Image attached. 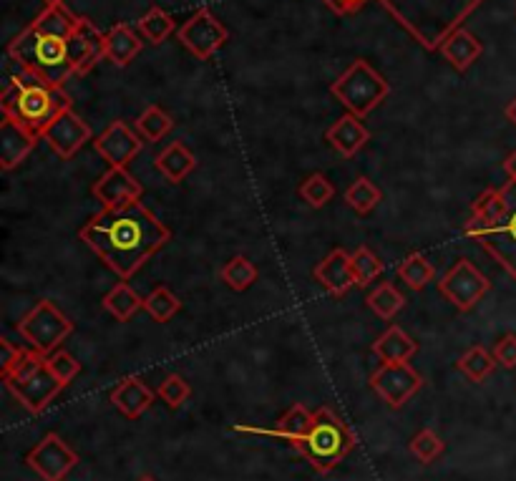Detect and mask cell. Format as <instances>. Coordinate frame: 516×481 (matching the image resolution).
Returning <instances> with one entry per match:
<instances>
[{
  "mask_svg": "<svg viewBox=\"0 0 516 481\" xmlns=\"http://www.w3.org/2000/svg\"><path fill=\"white\" fill-rule=\"evenodd\" d=\"M79 237L109 270L129 280L172 240V230L144 204L134 202L94 215L81 227Z\"/></svg>",
  "mask_w": 516,
  "mask_h": 481,
  "instance_id": "6da1fadb",
  "label": "cell"
},
{
  "mask_svg": "<svg viewBox=\"0 0 516 481\" xmlns=\"http://www.w3.org/2000/svg\"><path fill=\"white\" fill-rule=\"evenodd\" d=\"M79 16H73L66 6H46V11L18 33L6 48L8 61L28 68L31 74L43 79L46 84L58 86L76 74V48L73 36L79 28Z\"/></svg>",
  "mask_w": 516,
  "mask_h": 481,
  "instance_id": "7a4b0ae2",
  "label": "cell"
},
{
  "mask_svg": "<svg viewBox=\"0 0 516 481\" xmlns=\"http://www.w3.org/2000/svg\"><path fill=\"white\" fill-rule=\"evenodd\" d=\"M398 26L406 28L413 41L426 51H438L441 43L459 31L461 23L484 3V0H378Z\"/></svg>",
  "mask_w": 516,
  "mask_h": 481,
  "instance_id": "3957f363",
  "label": "cell"
},
{
  "mask_svg": "<svg viewBox=\"0 0 516 481\" xmlns=\"http://www.w3.org/2000/svg\"><path fill=\"white\" fill-rule=\"evenodd\" d=\"M0 109H3V116H11L43 139L48 124L61 111L73 109V101L63 89L46 84L28 68L18 66L16 71L8 74L6 89L0 94Z\"/></svg>",
  "mask_w": 516,
  "mask_h": 481,
  "instance_id": "277c9868",
  "label": "cell"
},
{
  "mask_svg": "<svg viewBox=\"0 0 516 481\" xmlns=\"http://www.w3.org/2000/svg\"><path fill=\"white\" fill-rule=\"evenodd\" d=\"M290 446L305 456L318 474H330L355 449V434L333 408L320 406L313 411V426L308 434Z\"/></svg>",
  "mask_w": 516,
  "mask_h": 481,
  "instance_id": "5b68a950",
  "label": "cell"
},
{
  "mask_svg": "<svg viewBox=\"0 0 516 481\" xmlns=\"http://www.w3.org/2000/svg\"><path fill=\"white\" fill-rule=\"evenodd\" d=\"M330 94H333L350 114H355L358 119H365V116L371 114V111H376L378 106L388 99L391 86H388V81L383 79L365 58H355V61L345 68L343 76L333 81Z\"/></svg>",
  "mask_w": 516,
  "mask_h": 481,
  "instance_id": "8992f818",
  "label": "cell"
},
{
  "mask_svg": "<svg viewBox=\"0 0 516 481\" xmlns=\"http://www.w3.org/2000/svg\"><path fill=\"white\" fill-rule=\"evenodd\" d=\"M3 383L31 414H43L48 403L63 391L61 383L46 368V356L33 351V348L26 351V356L21 358V363L11 373L3 376Z\"/></svg>",
  "mask_w": 516,
  "mask_h": 481,
  "instance_id": "52a82bcc",
  "label": "cell"
},
{
  "mask_svg": "<svg viewBox=\"0 0 516 481\" xmlns=\"http://www.w3.org/2000/svg\"><path fill=\"white\" fill-rule=\"evenodd\" d=\"M73 333V323L51 303V300H38L23 320L18 323V335L26 340L33 351L51 356L61 348L63 340Z\"/></svg>",
  "mask_w": 516,
  "mask_h": 481,
  "instance_id": "ba28073f",
  "label": "cell"
},
{
  "mask_svg": "<svg viewBox=\"0 0 516 481\" xmlns=\"http://www.w3.org/2000/svg\"><path fill=\"white\" fill-rule=\"evenodd\" d=\"M501 189H504L506 197V215L496 225L486 227V230H476L469 237L479 242L509 272L511 278L516 280V182L509 179Z\"/></svg>",
  "mask_w": 516,
  "mask_h": 481,
  "instance_id": "9c48e42d",
  "label": "cell"
},
{
  "mask_svg": "<svg viewBox=\"0 0 516 481\" xmlns=\"http://www.w3.org/2000/svg\"><path fill=\"white\" fill-rule=\"evenodd\" d=\"M489 290V278H486L474 262L466 260V257L456 260L444 278L438 280V293L444 295V298L449 300L456 310H461V313L474 310Z\"/></svg>",
  "mask_w": 516,
  "mask_h": 481,
  "instance_id": "30bf717a",
  "label": "cell"
},
{
  "mask_svg": "<svg viewBox=\"0 0 516 481\" xmlns=\"http://www.w3.org/2000/svg\"><path fill=\"white\" fill-rule=\"evenodd\" d=\"M177 38L194 58L209 61L219 48L225 46L227 38H230V31H227L225 23L219 21L209 8H199V11L179 28Z\"/></svg>",
  "mask_w": 516,
  "mask_h": 481,
  "instance_id": "8fae6325",
  "label": "cell"
},
{
  "mask_svg": "<svg viewBox=\"0 0 516 481\" xmlns=\"http://www.w3.org/2000/svg\"><path fill=\"white\" fill-rule=\"evenodd\" d=\"M26 464L31 466L43 481H63L73 469H76V464H79V454H76L61 436L48 431V434L26 454Z\"/></svg>",
  "mask_w": 516,
  "mask_h": 481,
  "instance_id": "7c38bea8",
  "label": "cell"
},
{
  "mask_svg": "<svg viewBox=\"0 0 516 481\" xmlns=\"http://www.w3.org/2000/svg\"><path fill=\"white\" fill-rule=\"evenodd\" d=\"M423 386V378L411 363H381L371 376V388L383 403L391 408H401L411 401Z\"/></svg>",
  "mask_w": 516,
  "mask_h": 481,
  "instance_id": "4fadbf2b",
  "label": "cell"
},
{
  "mask_svg": "<svg viewBox=\"0 0 516 481\" xmlns=\"http://www.w3.org/2000/svg\"><path fill=\"white\" fill-rule=\"evenodd\" d=\"M91 139H94V131H91V126L79 114H73V109L61 111L48 124V129L43 131V142H48V147L61 159L76 157L81 152V147L86 142H91Z\"/></svg>",
  "mask_w": 516,
  "mask_h": 481,
  "instance_id": "5bb4252c",
  "label": "cell"
},
{
  "mask_svg": "<svg viewBox=\"0 0 516 481\" xmlns=\"http://www.w3.org/2000/svg\"><path fill=\"white\" fill-rule=\"evenodd\" d=\"M141 144L144 142H141L139 131H134L124 121H111L104 134L94 142V149L104 162H109V167L126 169L131 159L141 152Z\"/></svg>",
  "mask_w": 516,
  "mask_h": 481,
  "instance_id": "9a60e30c",
  "label": "cell"
},
{
  "mask_svg": "<svg viewBox=\"0 0 516 481\" xmlns=\"http://www.w3.org/2000/svg\"><path fill=\"white\" fill-rule=\"evenodd\" d=\"M91 194L104 204V210H119V207H126V204L141 202L144 187L131 177L129 169L111 167L109 172L96 179Z\"/></svg>",
  "mask_w": 516,
  "mask_h": 481,
  "instance_id": "2e32d148",
  "label": "cell"
},
{
  "mask_svg": "<svg viewBox=\"0 0 516 481\" xmlns=\"http://www.w3.org/2000/svg\"><path fill=\"white\" fill-rule=\"evenodd\" d=\"M38 139L41 136H36L23 124H18L16 119L3 116V121H0V167H3V172L16 169L36 149Z\"/></svg>",
  "mask_w": 516,
  "mask_h": 481,
  "instance_id": "e0dca14e",
  "label": "cell"
},
{
  "mask_svg": "<svg viewBox=\"0 0 516 481\" xmlns=\"http://www.w3.org/2000/svg\"><path fill=\"white\" fill-rule=\"evenodd\" d=\"M315 283L323 285L330 295L335 298H343L350 288H355V275H353V257L350 252H345L343 247H335L328 252V257H323V262H318L313 270Z\"/></svg>",
  "mask_w": 516,
  "mask_h": 481,
  "instance_id": "ac0fdd59",
  "label": "cell"
},
{
  "mask_svg": "<svg viewBox=\"0 0 516 481\" xmlns=\"http://www.w3.org/2000/svg\"><path fill=\"white\" fill-rule=\"evenodd\" d=\"M109 398L121 416L136 421V419H141V416H144L149 408H152L154 391L146 386L139 376H129L109 393Z\"/></svg>",
  "mask_w": 516,
  "mask_h": 481,
  "instance_id": "d6986e66",
  "label": "cell"
},
{
  "mask_svg": "<svg viewBox=\"0 0 516 481\" xmlns=\"http://www.w3.org/2000/svg\"><path fill=\"white\" fill-rule=\"evenodd\" d=\"M325 139H328L330 147H333L340 157L353 159L355 154L368 144L371 131L365 129V124L355 114H345L325 131Z\"/></svg>",
  "mask_w": 516,
  "mask_h": 481,
  "instance_id": "ffe728a7",
  "label": "cell"
},
{
  "mask_svg": "<svg viewBox=\"0 0 516 481\" xmlns=\"http://www.w3.org/2000/svg\"><path fill=\"white\" fill-rule=\"evenodd\" d=\"M313 426V411L303 403H295V406L287 411L282 419H277V424L272 429H260V426H235V431L242 434H260V436H275V439H285L290 444H295L298 439H303L308 434V429Z\"/></svg>",
  "mask_w": 516,
  "mask_h": 481,
  "instance_id": "44dd1931",
  "label": "cell"
},
{
  "mask_svg": "<svg viewBox=\"0 0 516 481\" xmlns=\"http://www.w3.org/2000/svg\"><path fill=\"white\" fill-rule=\"evenodd\" d=\"M141 43H144L141 41V33H136L126 23H116L104 36V58H109L119 68L129 66L141 53Z\"/></svg>",
  "mask_w": 516,
  "mask_h": 481,
  "instance_id": "7402d4cb",
  "label": "cell"
},
{
  "mask_svg": "<svg viewBox=\"0 0 516 481\" xmlns=\"http://www.w3.org/2000/svg\"><path fill=\"white\" fill-rule=\"evenodd\" d=\"M104 36L89 18H81L76 28V74H89L91 68L104 58Z\"/></svg>",
  "mask_w": 516,
  "mask_h": 481,
  "instance_id": "603a6c76",
  "label": "cell"
},
{
  "mask_svg": "<svg viewBox=\"0 0 516 481\" xmlns=\"http://www.w3.org/2000/svg\"><path fill=\"white\" fill-rule=\"evenodd\" d=\"M438 51L444 53V58L456 68V71L464 74V71H469V68L479 61V56L484 53V46H481V41L474 33L466 31V28H459V31H454L444 43H441Z\"/></svg>",
  "mask_w": 516,
  "mask_h": 481,
  "instance_id": "cb8c5ba5",
  "label": "cell"
},
{
  "mask_svg": "<svg viewBox=\"0 0 516 481\" xmlns=\"http://www.w3.org/2000/svg\"><path fill=\"white\" fill-rule=\"evenodd\" d=\"M504 215H506L504 189H496V187L486 189V192L479 194L476 202L471 204V217L464 227L466 237L474 235L476 230H486V227L496 225Z\"/></svg>",
  "mask_w": 516,
  "mask_h": 481,
  "instance_id": "d4e9b609",
  "label": "cell"
},
{
  "mask_svg": "<svg viewBox=\"0 0 516 481\" xmlns=\"http://www.w3.org/2000/svg\"><path fill=\"white\" fill-rule=\"evenodd\" d=\"M154 167L169 184H182L197 169V157L182 142H172L154 157Z\"/></svg>",
  "mask_w": 516,
  "mask_h": 481,
  "instance_id": "484cf974",
  "label": "cell"
},
{
  "mask_svg": "<svg viewBox=\"0 0 516 481\" xmlns=\"http://www.w3.org/2000/svg\"><path fill=\"white\" fill-rule=\"evenodd\" d=\"M418 351V343L398 325H391L381 338L373 343V353L381 363H408Z\"/></svg>",
  "mask_w": 516,
  "mask_h": 481,
  "instance_id": "4316f807",
  "label": "cell"
},
{
  "mask_svg": "<svg viewBox=\"0 0 516 481\" xmlns=\"http://www.w3.org/2000/svg\"><path fill=\"white\" fill-rule=\"evenodd\" d=\"M104 308L109 310L116 320L126 323V320L134 318L136 310L144 308V298H141L129 283H116L114 288L104 295Z\"/></svg>",
  "mask_w": 516,
  "mask_h": 481,
  "instance_id": "83f0119b",
  "label": "cell"
},
{
  "mask_svg": "<svg viewBox=\"0 0 516 481\" xmlns=\"http://www.w3.org/2000/svg\"><path fill=\"white\" fill-rule=\"evenodd\" d=\"M396 275L408 285L411 290H423L428 283H433L436 278V267L428 260L423 252H411L403 262H398Z\"/></svg>",
  "mask_w": 516,
  "mask_h": 481,
  "instance_id": "f1b7e54d",
  "label": "cell"
},
{
  "mask_svg": "<svg viewBox=\"0 0 516 481\" xmlns=\"http://www.w3.org/2000/svg\"><path fill=\"white\" fill-rule=\"evenodd\" d=\"M136 28H139V33L144 41L159 46V43H164L174 31H177V23H174V18L169 16L167 11H162L159 6H154V8H149V11H146L139 21H136Z\"/></svg>",
  "mask_w": 516,
  "mask_h": 481,
  "instance_id": "f546056e",
  "label": "cell"
},
{
  "mask_svg": "<svg viewBox=\"0 0 516 481\" xmlns=\"http://www.w3.org/2000/svg\"><path fill=\"white\" fill-rule=\"evenodd\" d=\"M136 131L144 142H162L164 136L174 129V119L162 109V106H146L134 121Z\"/></svg>",
  "mask_w": 516,
  "mask_h": 481,
  "instance_id": "4dcf8cb0",
  "label": "cell"
},
{
  "mask_svg": "<svg viewBox=\"0 0 516 481\" xmlns=\"http://www.w3.org/2000/svg\"><path fill=\"white\" fill-rule=\"evenodd\" d=\"M456 366H459V371L464 373V376L469 378L471 383H484L486 378H489L491 373L496 371V366H499V363H496L494 353L486 351L484 346H474L459 358V363H456Z\"/></svg>",
  "mask_w": 516,
  "mask_h": 481,
  "instance_id": "1f68e13d",
  "label": "cell"
},
{
  "mask_svg": "<svg viewBox=\"0 0 516 481\" xmlns=\"http://www.w3.org/2000/svg\"><path fill=\"white\" fill-rule=\"evenodd\" d=\"M381 199H383V192L368 177H358L353 184H350L348 192H345V202H348L350 210L360 217L371 215Z\"/></svg>",
  "mask_w": 516,
  "mask_h": 481,
  "instance_id": "d6a6232c",
  "label": "cell"
},
{
  "mask_svg": "<svg viewBox=\"0 0 516 481\" xmlns=\"http://www.w3.org/2000/svg\"><path fill=\"white\" fill-rule=\"evenodd\" d=\"M219 278H222V283H225L227 288L235 290V293H245V290H250L252 285H255L257 267H255V262L247 260L245 255H237V257H232L225 267H222Z\"/></svg>",
  "mask_w": 516,
  "mask_h": 481,
  "instance_id": "836d02e7",
  "label": "cell"
},
{
  "mask_svg": "<svg viewBox=\"0 0 516 481\" xmlns=\"http://www.w3.org/2000/svg\"><path fill=\"white\" fill-rule=\"evenodd\" d=\"M365 303H368V308H371L378 318L393 320L401 313L403 305H406V298H403V293H398L393 283H381L376 290L368 293Z\"/></svg>",
  "mask_w": 516,
  "mask_h": 481,
  "instance_id": "e575fe53",
  "label": "cell"
},
{
  "mask_svg": "<svg viewBox=\"0 0 516 481\" xmlns=\"http://www.w3.org/2000/svg\"><path fill=\"white\" fill-rule=\"evenodd\" d=\"M350 257H353L355 288H368V285L376 283L383 275V270H386L383 260L371 250V247H358L355 252H350Z\"/></svg>",
  "mask_w": 516,
  "mask_h": 481,
  "instance_id": "d590c367",
  "label": "cell"
},
{
  "mask_svg": "<svg viewBox=\"0 0 516 481\" xmlns=\"http://www.w3.org/2000/svg\"><path fill=\"white\" fill-rule=\"evenodd\" d=\"M144 310L152 315L157 323H169V320L182 310V300H179L167 285H157V288L144 298Z\"/></svg>",
  "mask_w": 516,
  "mask_h": 481,
  "instance_id": "8d00e7d4",
  "label": "cell"
},
{
  "mask_svg": "<svg viewBox=\"0 0 516 481\" xmlns=\"http://www.w3.org/2000/svg\"><path fill=\"white\" fill-rule=\"evenodd\" d=\"M298 192H300V197H303V202H308L313 210H323L325 204L335 197L333 182H330V179L320 172L310 174V177L300 184Z\"/></svg>",
  "mask_w": 516,
  "mask_h": 481,
  "instance_id": "74e56055",
  "label": "cell"
},
{
  "mask_svg": "<svg viewBox=\"0 0 516 481\" xmlns=\"http://www.w3.org/2000/svg\"><path fill=\"white\" fill-rule=\"evenodd\" d=\"M444 451H446L444 439H441L433 429H423L421 434L413 436L411 441V454L416 456L421 464H433L438 456H444Z\"/></svg>",
  "mask_w": 516,
  "mask_h": 481,
  "instance_id": "f35d334b",
  "label": "cell"
},
{
  "mask_svg": "<svg viewBox=\"0 0 516 481\" xmlns=\"http://www.w3.org/2000/svg\"><path fill=\"white\" fill-rule=\"evenodd\" d=\"M46 368L51 371V376L56 378L63 388H66L68 383H71L73 378L81 373V363L76 361L71 353L63 351V348H58L56 353H51V356L46 358Z\"/></svg>",
  "mask_w": 516,
  "mask_h": 481,
  "instance_id": "ab89813d",
  "label": "cell"
},
{
  "mask_svg": "<svg viewBox=\"0 0 516 481\" xmlns=\"http://www.w3.org/2000/svg\"><path fill=\"white\" fill-rule=\"evenodd\" d=\"M157 396L162 398L172 411H177V408H182L184 403L189 401V396H192V386H189L179 373H169V376L162 381V386H159Z\"/></svg>",
  "mask_w": 516,
  "mask_h": 481,
  "instance_id": "60d3db41",
  "label": "cell"
},
{
  "mask_svg": "<svg viewBox=\"0 0 516 481\" xmlns=\"http://www.w3.org/2000/svg\"><path fill=\"white\" fill-rule=\"evenodd\" d=\"M491 353H494V358L499 366L516 368V335L514 333L501 335V338L494 343V351Z\"/></svg>",
  "mask_w": 516,
  "mask_h": 481,
  "instance_id": "b9f144b4",
  "label": "cell"
},
{
  "mask_svg": "<svg viewBox=\"0 0 516 481\" xmlns=\"http://www.w3.org/2000/svg\"><path fill=\"white\" fill-rule=\"evenodd\" d=\"M0 351H3V358H0V366H3V376H6V373H11L13 368L21 363V358L26 356V351H23V348H18V346H13L8 338L0 340Z\"/></svg>",
  "mask_w": 516,
  "mask_h": 481,
  "instance_id": "7bdbcfd3",
  "label": "cell"
},
{
  "mask_svg": "<svg viewBox=\"0 0 516 481\" xmlns=\"http://www.w3.org/2000/svg\"><path fill=\"white\" fill-rule=\"evenodd\" d=\"M504 172H506V177L514 179V182H516V149H514V152L509 154V157H506V162H504Z\"/></svg>",
  "mask_w": 516,
  "mask_h": 481,
  "instance_id": "ee69618b",
  "label": "cell"
},
{
  "mask_svg": "<svg viewBox=\"0 0 516 481\" xmlns=\"http://www.w3.org/2000/svg\"><path fill=\"white\" fill-rule=\"evenodd\" d=\"M504 114H506V119H509V121H511V124H514V126H516V96H514V99H511V101H509V104H506Z\"/></svg>",
  "mask_w": 516,
  "mask_h": 481,
  "instance_id": "f6af8a7d",
  "label": "cell"
},
{
  "mask_svg": "<svg viewBox=\"0 0 516 481\" xmlns=\"http://www.w3.org/2000/svg\"><path fill=\"white\" fill-rule=\"evenodd\" d=\"M136 481H157V479H154L152 474H144V476H139V479H136Z\"/></svg>",
  "mask_w": 516,
  "mask_h": 481,
  "instance_id": "bcb514c9",
  "label": "cell"
},
{
  "mask_svg": "<svg viewBox=\"0 0 516 481\" xmlns=\"http://www.w3.org/2000/svg\"><path fill=\"white\" fill-rule=\"evenodd\" d=\"M63 0H46V6H61Z\"/></svg>",
  "mask_w": 516,
  "mask_h": 481,
  "instance_id": "7dc6e473",
  "label": "cell"
},
{
  "mask_svg": "<svg viewBox=\"0 0 516 481\" xmlns=\"http://www.w3.org/2000/svg\"><path fill=\"white\" fill-rule=\"evenodd\" d=\"M323 3H325V6H333V0H323Z\"/></svg>",
  "mask_w": 516,
  "mask_h": 481,
  "instance_id": "c3c4849f",
  "label": "cell"
}]
</instances>
